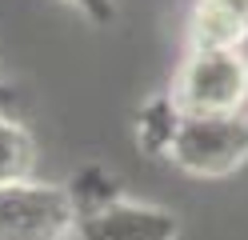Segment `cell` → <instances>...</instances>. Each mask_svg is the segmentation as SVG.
Masks as SVG:
<instances>
[{
  "instance_id": "obj_1",
  "label": "cell",
  "mask_w": 248,
  "mask_h": 240,
  "mask_svg": "<svg viewBox=\"0 0 248 240\" xmlns=\"http://www.w3.org/2000/svg\"><path fill=\"white\" fill-rule=\"evenodd\" d=\"M136 144L192 180H228L248 164V112L188 116L160 92L136 112Z\"/></svg>"
},
{
  "instance_id": "obj_2",
  "label": "cell",
  "mask_w": 248,
  "mask_h": 240,
  "mask_svg": "<svg viewBox=\"0 0 248 240\" xmlns=\"http://www.w3.org/2000/svg\"><path fill=\"white\" fill-rule=\"evenodd\" d=\"M164 92L188 116H240L248 112V52L184 48Z\"/></svg>"
},
{
  "instance_id": "obj_3",
  "label": "cell",
  "mask_w": 248,
  "mask_h": 240,
  "mask_svg": "<svg viewBox=\"0 0 248 240\" xmlns=\"http://www.w3.org/2000/svg\"><path fill=\"white\" fill-rule=\"evenodd\" d=\"M80 216L72 184L56 180H20L0 184V240H68Z\"/></svg>"
},
{
  "instance_id": "obj_4",
  "label": "cell",
  "mask_w": 248,
  "mask_h": 240,
  "mask_svg": "<svg viewBox=\"0 0 248 240\" xmlns=\"http://www.w3.org/2000/svg\"><path fill=\"white\" fill-rule=\"evenodd\" d=\"M80 200V216L68 240H176L180 236V220L176 212H168L160 204H144L124 196L120 188H96L88 196L84 188H76Z\"/></svg>"
},
{
  "instance_id": "obj_5",
  "label": "cell",
  "mask_w": 248,
  "mask_h": 240,
  "mask_svg": "<svg viewBox=\"0 0 248 240\" xmlns=\"http://www.w3.org/2000/svg\"><path fill=\"white\" fill-rule=\"evenodd\" d=\"M248 0H192L184 20V48H244Z\"/></svg>"
},
{
  "instance_id": "obj_6",
  "label": "cell",
  "mask_w": 248,
  "mask_h": 240,
  "mask_svg": "<svg viewBox=\"0 0 248 240\" xmlns=\"http://www.w3.org/2000/svg\"><path fill=\"white\" fill-rule=\"evenodd\" d=\"M36 168V140L32 132L0 104V184L32 176Z\"/></svg>"
},
{
  "instance_id": "obj_7",
  "label": "cell",
  "mask_w": 248,
  "mask_h": 240,
  "mask_svg": "<svg viewBox=\"0 0 248 240\" xmlns=\"http://www.w3.org/2000/svg\"><path fill=\"white\" fill-rule=\"evenodd\" d=\"M68 8H76L88 24H112L116 20V0H64Z\"/></svg>"
},
{
  "instance_id": "obj_8",
  "label": "cell",
  "mask_w": 248,
  "mask_h": 240,
  "mask_svg": "<svg viewBox=\"0 0 248 240\" xmlns=\"http://www.w3.org/2000/svg\"><path fill=\"white\" fill-rule=\"evenodd\" d=\"M0 104H4V84H0Z\"/></svg>"
}]
</instances>
